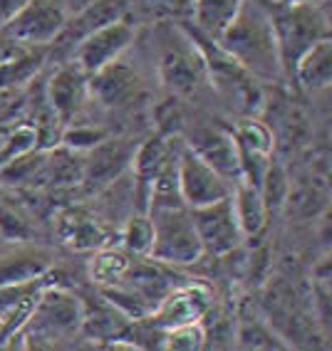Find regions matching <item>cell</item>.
I'll use <instances>...</instances> for the list:
<instances>
[{"instance_id": "obj_1", "label": "cell", "mask_w": 332, "mask_h": 351, "mask_svg": "<svg viewBox=\"0 0 332 351\" xmlns=\"http://www.w3.org/2000/svg\"><path fill=\"white\" fill-rule=\"evenodd\" d=\"M82 326L80 295L50 280L40 289L25 324L8 339L3 349H67L75 346Z\"/></svg>"}, {"instance_id": "obj_2", "label": "cell", "mask_w": 332, "mask_h": 351, "mask_svg": "<svg viewBox=\"0 0 332 351\" xmlns=\"http://www.w3.org/2000/svg\"><path fill=\"white\" fill-rule=\"evenodd\" d=\"M216 43L258 82H283L280 57L270 10L261 0H245Z\"/></svg>"}, {"instance_id": "obj_3", "label": "cell", "mask_w": 332, "mask_h": 351, "mask_svg": "<svg viewBox=\"0 0 332 351\" xmlns=\"http://www.w3.org/2000/svg\"><path fill=\"white\" fill-rule=\"evenodd\" d=\"M268 5V3H265ZM273 30H276L278 57L283 80H293V69L313 45L332 38L330 18L322 3H298V5H268Z\"/></svg>"}, {"instance_id": "obj_4", "label": "cell", "mask_w": 332, "mask_h": 351, "mask_svg": "<svg viewBox=\"0 0 332 351\" xmlns=\"http://www.w3.org/2000/svg\"><path fill=\"white\" fill-rule=\"evenodd\" d=\"M149 215L154 223V243H151L149 257L169 267L196 265L203 257L199 232L186 206L157 208V210H149Z\"/></svg>"}, {"instance_id": "obj_5", "label": "cell", "mask_w": 332, "mask_h": 351, "mask_svg": "<svg viewBox=\"0 0 332 351\" xmlns=\"http://www.w3.org/2000/svg\"><path fill=\"white\" fill-rule=\"evenodd\" d=\"M69 15L65 0H30L0 32L23 47L47 50L65 30Z\"/></svg>"}, {"instance_id": "obj_6", "label": "cell", "mask_w": 332, "mask_h": 351, "mask_svg": "<svg viewBox=\"0 0 332 351\" xmlns=\"http://www.w3.org/2000/svg\"><path fill=\"white\" fill-rule=\"evenodd\" d=\"M188 210H191V218H194L203 255L223 257L236 252L243 245L245 235L239 226L236 210H233L231 195L208 203V206L188 208Z\"/></svg>"}, {"instance_id": "obj_7", "label": "cell", "mask_w": 332, "mask_h": 351, "mask_svg": "<svg viewBox=\"0 0 332 351\" xmlns=\"http://www.w3.org/2000/svg\"><path fill=\"white\" fill-rule=\"evenodd\" d=\"M134 38H137V23H132V15H126V18L97 27L87 38H82L72 47L69 60H75L87 75H94L102 67L112 64L114 60H120L132 47Z\"/></svg>"}, {"instance_id": "obj_8", "label": "cell", "mask_w": 332, "mask_h": 351, "mask_svg": "<svg viewBox=\"0 0 332 351\" xmlns=\"http://www.w3.org/2000/svg\"><path fill=\"white\" fill-rule=\"evenodd\" d=\"M176 178H179V193H181V201L186 208L208 206V203L231 195L233 191L231 183L216 169H211L203 158L196 156L186 146V141H184L179 158H176Z\"/></svg>"}, {"instance_id": "obj_9", "label": "cell", "mask_w": 332, "mask_h": 351, "mask_svg": "<svg viewBox=\"0 0 332 351\" xmlns=\"http://www.w3.org/2000/svg\"><path fill=\"white\" fill-rule=\"evenodd\" d=\"M137 146L124 138H109L89 149L85 154V171H82V186L94 193L104 191L107 186H112L117 178L126 173V169H132V158Z\"/></svg>"}, {"instance_id": "obj_10", "label": "cell", "mask_w": 332, "mask_h": 351, "mask_svg": "<svg viewBox=\"0 0 332 351\" xmlns=\"http://www.w3.org/2000/svg\"><path fill=\"white\" fill-rule=\"evenodd\" d=\"M45 95H47V107L52 109L57 121L63 126L72 124V119L92 99L89 97V75L75 60H67L55 69Z\"/></svg>"}, {"instance_id": "obj_11", "label": "cell", "mask_w": 332, "mask_h": 351, "mask_svg": "<svg viewBox=\"0 0 332 351\" xmlns=\"http://www.w3.org/2000/svg\"><path fill=\"white\" fill-rule=\"evenodd\" d=\"M206 77V62L194 40L184 38V45H171L159 57V80L171 95H188Z\"/></svg>"}, {"instance_id": "obj_12", "label": "cell", "mask_w": 332, "mask_h": 351, "mask_svg": "<svg viewBox=\"0 0 332 351\" xmlns=\"http://www.w3.org/2000/svg\"><path fill=\"white\" fill-rule=\"evenodd\" d=\"M144 95V84L137 69L114 60L112 64L102 67L100 72L89 75V97L100 101L104 109H126Z\"/></svg>"}, {"instance_id": "obj_13", "label": "cell", "mask_w": 332, "mask_h": 351, "mask_svg": "<svg viewBox=\"0 0 332 351\" xmlns=\"http://www.w3.org/2000/svg\"><path fill=\"white\" fill-rule=\"evenodd\" d=\"M186 146L196 156L203 158L211 169L219 171L231 186L241 181V154L233 132L221 129V126H199L188 136Z\"/></svg>"}, {"instance_id": "obj_14", "label": "cell", "mask_w": 332, "mask_h": 351, "mask_svg": "<svg viewBox=\"0 0 332 351\" xmlns=\"http://www.w3.org/2000/svg\"><path fill=\"white\" fill-rule=\"evenodd\" d=\"M134 3H137V0H94L89 5L80 8L77 13L69 15L65 30L60 32V38H57L50 47H55V50L63 52V55H72V47H75L82 38H87L89 32L107 25V23H114V20L132 15Z\"/></svg>"}, {"instance_id": "obj_15", "label": "cell", "mask_w": 332, "mask_h": 351, "mask_svg": "<svg viewBox=\"0 0 332 351\" xmlns=\"http://www.w3.org/2000/svg\"><path fill=\"white\" fill-rule=\"evenodd\" d=\"M213 304V289L203 282H179L164 295V300L154 309V319L169 329L176 324L201 322L208 307Z\"/></svg>"}, {"instance_id": "obj_16", "label": "cell", "mask_w": 332, "mask_h": 351, "mask_svg": "<svg viewBox=\"0 0 332 351\" xmlns=\"http://www.w3.org/2000/svg\"><path fill=\"white\" fill-rule=\"evenodd\" d=\"M82 302V326L80 334L82 339L97 341V344L107 346L112 339L122 337L129 326V317L122 312L117 304L107 300L100 289L94 287V292H80Z\"/></svg>"}, {"instance_id": "obj_17", "label": "cell", "mask_w": 332, "mask_h": 351, "mask_svg": "<svg viewBox=\"0 0 332 351\" xmlns=\"http://www.w3.org/2000/svg\"><path fill=\"white\" fill-rule=\"evenodd\" d=\"M236 312V349L248 351H283L290 349L288 341L276 332L268 317L263 314L261 304L253 300H241Z\"/></svg>"}, {"instance_id": "obj_18", "label": "cell", "mask_w": 332, "mask_h": 351, "mask_svg": "<svg viewBox=\"0 0 332 351\" xmlns=\"http://www.w3.org/2000/svg\"><path fill=\"white\" fill-rule=\"evenodd\" d=\"M57 238L60 243L67 245L69 250L77 252H92L102 245L109 243V232L104 223L87 208H65L57 215Z\"/></svg>"}, {"instance_id": "obj_19", "label": "cell", "mask_w": 332, "mask_h": 351, "mask_svg": "<svg viewBox=\"0 0 332 351\" xmlns=\"http://www.w3.org/2000/svg\"><path fill=\"white\" fill-rule=\"evenodd\" d=\"M52 255L43 247H15L0 255V285L30 282L52 272Z\"/></svg>"}, {"instance_id": "obj_20", "label": "cell", "mask_w": 332, "mask_h": 351, "mask_svg": "<svg viewBox=\"0 0 332 351\" xmlns=\"http://www.w3.org/2000/svg\"><path fill=\"white\" fill-rule=\"evenodd\" d=\"M305 92H322L332 82V38L313 45L298 60L293 69V80Z\"/></svg>"}, {"instance_id": "obj_21", "label": "cell", "mask_w": 332, "mask_h": 351, "mask_svg": "<svg viewBox=\"0 0 332 351\" xmlns=\"http://www.w3.org/2000/svg\"><path fill=\"white\" fill-rule=\"evenodd\" d=\"M231 201H233V210H236V218H239V226L243 230L245 240L248 238H258L261 232L268 226V208L258 186L251 183L239 181L231 191Z\"/></svg>"}, {"instance_id": "obj_22", "label": "cell", "mask_w": 332, "mask_h": 351, "mask_svg": "<svg viewBox=\"0 0 332 351\" xmlns=\"http://www.w3.org/2000/svg\"><path fill=\"white\" fill-rule=\"evenodd\" d=\"M245 0H194V13L188 25L208 40H219L239 15Z\"/></svg>"}, {"instance_id": "obj_23", "label": "cell", "mask_w": 332, "mask_h": 351, "mask_svg": "<svg viewBox=\"0 0 332 351\" xmlns=\"http://www.w3.org/2000/svg\"><path fill=\"white\" fill-rule=\"evenodd\" d=\"M134 257L124 247H112V245H102L92 250V257L87 260V275L94 287H112L124 280V275L132 267Z\"/></svg>"}, {"instance_id": "obj_24", "label": "cell", "mask_w": 332, "mask_h": 351, "mask_svg": "<svg viewBox=\"0 0 332 351\" xmlns=\"http://www.w3.org/2000/svg\"><path fill=\"white\" fill-rule=\"evenodd\" d=\"M47 60L45 47H23L0 60V92H15L38 77Z\"/></svg>"}, {"instance_id": "obj_25", "label": "cell", "mask_w": 332, "mask_h": 351, "mask_svg": "<svg viewBox=\"0 0 332 351\" xmlns=\"http://www.w3.org/2000/svg\"><path fill=\"white\" fill-rule=\"evenodd\" d=\"M85 171V154L57 144V149L47 151V181L55 186H77L82 183Z\"/></svg>"}, {"instance_id": "obj_26", "label": "cell", "mask_w": 332, "mask_h": 351, "mask_svg": "<svg viewBox=\"0 0 332 351\" xmlns=\"http://www.w3.org/2000/svg\"><path fill=\"white\" fill-rule=\"evenodd\" d=\"M201 324H203V334H206V349L236 346V312L233 309L211 304Z\"/></svg>"}, {"instance_id": "obj_27", "label": "cell", "mask_w": 332, "mask_h": 351, "mask_svg": "<svg viewBox=\"0 0 332 351\" xmlns=\"http://www.w3.org/2000/svg\"><path fill=\"white\" fill-rule=\"evenodd\" d=\"M32 232L35 228H32L25 206L10 195L0 193V238L10 243H25L32 238Z\"/></svg>"}, {"instance_id": "obj_28", "label": "cell", "mask_w": 332, "mask_h": 351, "mask_svg": "<svg viewBox=\"0 0 332 351\" xmlns=\"http://www.w3.org/2000/svg\"><path fill=\"white\" fill-rule=\"evenodd\" d=\"M258 191H261V195H263L270 218H273L276 213H280L283 208H285V203H288L290 178H288V173H285V166H283L276 156L270 158L268 169H265L263 178H261Z\"/></svg>"}, {"instance_id": "obj_29", "label": "cell", "mask_w": 332, "mask_h": 351, "mask_svg": "<svg viewBox=\"0 0 332 351\" xmlns=\"http://www.w3.org/2000/svg\"><path fill=\"white\" fill-rule=\"evenodd\" d=\"M236 141H239V149L245 154H256V156L270 158L276 154V136H273V129H270L265 121L261 119H245L243 124H239V129L233 132Z\"/></svg>"}, {"instance_id": "obj_30", "label": "cell", "mask_w": 332, "mask_h": 351, "mask_svg": "<svg viewBox=\"0 0 332 351\" xmlns=\"http://www.w3.org/2000/svg\"><path fill=\"white\" fill-rule=\"evenodd\" d=\"M120 238H122V247L129 250L132 255H149L151 243H154V223H151V215L142 213V210H134L124 220Z\"/></svg>"}, {"instance_id": "obj_31", "label": "cell", "mask_w": 332, "mask_h": 351, "mask_svg": "<svg viewBox=\"0 0 332 351\" xmlns=\"http://www.w3.org/2000/svg\"><path fill=\"white\" fill-rule=\"evenodd\" d=\"M166 351H201L206 349V334L201 322H188V324L169 326L164 334V346Z\"/></svg>"}, {"instance_id": "obj_32", "label": "cell", "mask_w": 332, "mask_h": 351, "mask_svg": "<svg viewBox=\"0 0 332 351\" xmlns=\"http://www.w3.org/2000/svg\"><path fill=\"white\" fill-rule=\"evenodd\" d=\"M142 13L162 23H188L194 13V0H137Z\"/></svg>"}, {"instance_id": "obj_33", "label": "cell", "mask_w": 332, "mask_h": 351, "mask_svg": "<svg viewBox=\"0 0 332 351\" xmlns=\"http://www.w3.org/2000/svg\"><path fill=\"white\" fill-rule=\"evenodd\" d=\"M107 136H109V132L102 129V126L67 124V126H63L60 144L67 146V149H72V151H80V154H87L89 149H94V146L100 144V141H104Z\"/></svg>"}, {"instance_id": "obj_34", "label": "cell", "mask_w": 332, "mask_h": 351, "mask_svg": "<svg viewBox=\"0 0 332 351\" xmlns=\"http://www.w3.org/2000/svg\"><path fill=\"white\" fill-rule=\"evenodd\" d=\"M30 0H0V30L27 5Z\"/></svg>"}, {"instance_id": "obj_35", "label": "cell", "mask_w": 332, "mask_h": 351, "mask_svg": "<svg viewBox=\"0 0 332 351\" xmlns=\"http://www.w3.org/2000/svg\"><path fill=\"white\" fill-rule=\"evenodd\" d=\"M298 3H322V0H268V5H298Z\"/></svg>"}, {"instance_id": "obj_36", "label": "cell", "mask_w": 332, "mask_h": 351, "mask_svg": "<svg viewBox=\"0 0 332 351\" xmlns=\"http://www.w3.org/2000/svg\"><path fill=\"white\" fill-rule=\"evenodd\" d=\"M65 3H67L69 13H77V10H80V8L89 5V3H94V0H65Z\"/></svg>"}]
</instances>
